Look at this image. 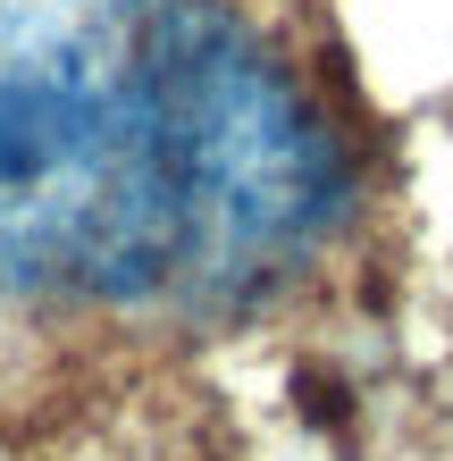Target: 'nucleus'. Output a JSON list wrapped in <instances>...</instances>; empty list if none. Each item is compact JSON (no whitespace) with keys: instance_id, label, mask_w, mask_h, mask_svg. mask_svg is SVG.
Returning <instances> with one entry per match:
<instances>
[{"instance_id":"1","label":"nucleus","mask_w":453,"mask_h":461,"mask_svg":"<svg viewBox=\"0 0 453 461\" xmlns=\"http://www.w3.org/2000/svg\"><path fill=\"white\" fill-rule=\"evenodd\" d=\"M0 294H168L151 0H0Z\"/></svg>"},{"instance_id":"2","label":"nucleus","mask_w":453,"mask_h":461,"mask_svg":"<svg viewBox=\"0 0 453 461\" xmlns=\"http://www.w3.org/2000/svg\"><path fill=\"white\" fill-rule=\"evenodd\" d=\"M151 143L168 294L235 311L303 268L353 202L319 85L235 0H151Z\"/></svg>"}]
</instances>
